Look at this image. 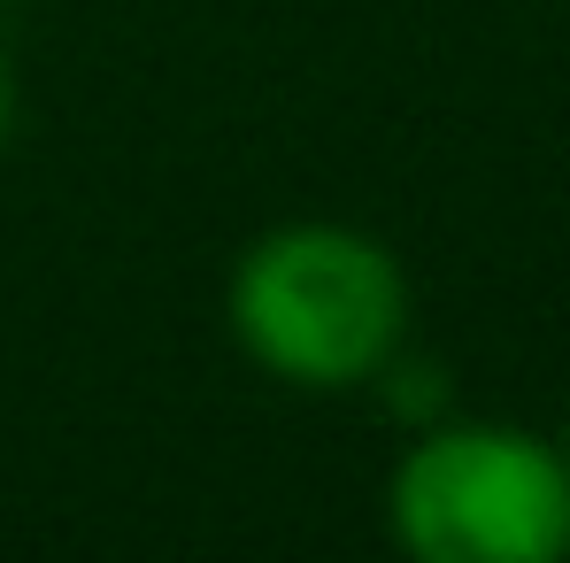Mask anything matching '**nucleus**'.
Wrapping results in <instances>:
<instances>
[{"mask_svg": "<svg viewBox=\"0 0 570 563\" xmlns=\"http://www.w3.org/2000/svg\"><path fill=\"white\" fill-rule=\"evenodd\" d=\"M232 340L285 386L340 394L385 378L409 332V279L371 232L285 224L232 271Z\"/></svg>", "mask_w": 570, "mask_h": 563, "instance_id": "f257e3e1", "label": "nucleus"}, {"mask_svg": "<svg viewBox=\"0 0 570 563\" xmlns=\"http://www.w3.org/2000/svg\"><path fill=\"white\" fill-rule=\"evenodd\" d=\"M393 533L424 563H556L570 464L524 425H424L393 470Z\"/></svg>", "mask_w": 570, "mask_h": 563, "instance_id": "f03ea898", "label": "nucleus"}, {"mask_svg": "<svg viewBox=\"0 0 570 563\" xmlns=\"http://www.w3.org/2000/svg\"><path fill=\"white\" fill-rule=\"evenodd\" d=\"M8 116H16V78H8V62H0V139H8Z\"/></svg>", "mask_w": 570, "mask_h": 563, "instance_id": "7ed1b4c3", "label": "nucleus"}, {"mask_svg": "<svg viewBox=\"0 0 570 563\" xmlns=\"http://www.w3.org/2000/svg\"><path fill=\"white\" fill-rule=\"evenodd\" d=\"M556 448H563V464H570V417H563V440H556Z\"/></svg>", "mask_w": 570, "mask_h": 563, "instance_id": "20e7f679", "label": "nucleus"}]
</instances>
